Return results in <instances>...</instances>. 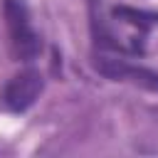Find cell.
Returning a JSON list of instances; mask_svg holds the SVG:
<instances>
[{"label":"cell","mask_w":158,"mask_h":158,"mask_svg":"<svg viewBox=\"0 0 158 158\" xmlns=\"http://www.w3.org/2000/svg\"><path fill=\"white\" fill-rule=\"evenodd\" d=\"M7 40H10V54L15 62H35L42 52V40L37 30L32 27L30 10L22 0H5L2 2Z\"/></svg>","instance_id":"cell-1"},{"label":"cell","mask_w":158,"mask_h":158,"mask_svg":"<svg viewBox=\"0 0 158 158\" xmlns=\"http://www.w3.org/2000/svg\"><path fill=\"white\" fill-rule=\"evenodd\" d=\"M91 64L101 77H106L111 81H131L141 89L158 91V72H153L148 67H141V64H133L123 54L109 57L106 52H94Z\"/></svg>","instance_id":"cell-2"},{"label":"cell","mask_w":158,"mask_h":158,"mask_svg":"<svg viewBox=\"0 0 158 158\" xmlns=\"http://www.w3.org/2000/svg\"><path fill=\"white\" fill-rule=\"evenodd\" d=\"M89 30H91L94 52H118V54H128L126 44L114 35L109 20L104 17L101 0H89Z\"/></svg>","instance_id":"cell-4"},{"label":"cell","mask_w":158,"mask_h":158,"mask_svg":"<svg viewBox=\"0 0 158 158\" xmlns=\"http://www.w3.org/2000/svg\"><path fill=\"white\" fill-rule=\"evenodd\" d=\"M111 15H114V20H121L126 25H133L143 40H146L148 30L153 25H158V12H148V10H138V7H128V5H116L111 10Z\"/></svg>","instance_id":"cell-5"},{"label":"cell","mask_w":158,"mask_h":158,"mask_svg":"<svg viewBox=\"0 0 158 158\" xmlns=\"http://www.w3.org/2000/svg\"><path fill=\"white\" fill-rule=\"evenodd\" d=\"M44 89V79L42 74L35 69V67H27V69H20L17 74H12L2 89H0V104L12 111V114H22L27 111L42 94Z\"/></svg>","instance_id":"cell-3"}]
</instances>
